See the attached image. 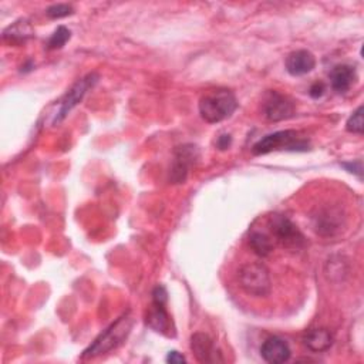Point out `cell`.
Listing matches in <instances>:
<instances>
[{"label": "cell", "mask_w": 364, "mask_h": 364, "mask_svg": "<svg viewBox=\"0 0 364 364\" xmlns=\"http://www.w3.org/2000/svg\"><path fill=\"white\" fill-rule=\"evenodd\" d=\"M273 237L287 249H300L304 245V236L297 226L283 215H273L269 219Z\"/></svg>", "instance_id": "6"}, {"label": "cell", "mask_w": 364, "mask_h": 364, "mask_svg": "<svg viewBox=\"0 0 364 364\" xmlns=\"http://www.w3.org/2000/svg\"><path fill=\"white\" fill-rule=\"evenodd\" d=\"M166 361L168 363H172V364H179V363H185L186 358L176 350H172L166 354Z\"/></svg>", "instance_id": "23"}, {"label": "cell", "mask_w": 364, "mask_h": 364, "mask_svg": "<svg viewBox=\"0 0 364 364\" xmlns=\"http://www.w3.org/2000/svg\"><path fill=\"white\" fill-rule=\"evenodd\" d=\"M249 243L253 252L262 257L269 256L273 252V240L270 239L269 235L263 232H252L249 237Z\"/></svg>", "instance_id": "16"}, {"label": "cell", "mask_w": 364, "mask_h": 364, "mask_svg": "<svg viewBox=\"0 0 364 364\" xmlns=\"http://www.w3.org/2000/svg\"><path fill=\"white\" fill-rule=\"evenodd\" d=\"M262 109L264 117L273 122L289 119L296 114L294 101L290 97L274 90L267 91V94L264 95Z\"/></svg>", "instance_id": "8"}, {"label": "cell", "mask_w": 364, "mask_h": 364, "mask_svg": "<svg viewBox=\"0 0 364 364\" xmlns=\"http://www.w3.org/2000/svg\"><path fill=\"white\" fill-rule=\"evenodd\" d=\"M346 129L353 134H363L364 131V119H363V105H360L347 119Z\"/></svg>", "instance_id": "18"}, {"label": "cell", "mask_w": 364, "mask_h": 364, "mask_svg": "<svg viewBox=\"0 0 364 364\" xmlns=\"http://www.w3.org/2000/svg\"><path fill=\"white\" fill-rule=\"evenodd\" d=\"M260 354L264 361L272 363V364H280L290 358L291 351H290L289 344L283 338L273 336L263 341V344L260 347Z\"/></svg>", "instance_id": "11"}, {"label": "cell", "mask_w": 364, "mask_h": 364, "mask_svg": "<svg viewBox=\"0 0 364 364\" xmlns=\"http://www.w3.org/2000/svg\"><path fill=\"white\" fill-rule=\"evenodd\" d=\"M341 166L346 168V171H348L350 173H354V175H357L361 179V175H363V162H361V159L350 161V162H343Z\"/></svg>", "instance_id": "20"}, {"label": "cell", "mask_w": 364, "mask_h": 364, "mask_svg": "<svg viewBox=\"0 0 364 364\" xmlns=\"http://www.w3.org/2000/svg\"><path fill=\"white\" fill-rule=\"evenodd\" d=\"M199 159V148L193 144H183L173 149V161L169 169L171 183H183L192 166Z\"/></svg>", "instance_id": "5"}, {"label": "cell", "mask_w": 364, "mask_h": 364, "mask_svg": "<svg viewBox=\"0 0 364 364\" xmlns=\"http://www.w3.org/2000/svg\"><path fill=\"white\" fill-rule=\"evenodd\" d=\"M191 348L200 363H218L223 361L220 351L216 348L212 338L203 333H195L191 337Z\"/></svg>", "instance_id": "10"}, {"label": "cell", "mask_w": 364, "mask_h": 364, "mask_svg": "<svg viewBox=\"0 0 364 364\" xmlns=\"http://www.w3.org/2000/svg\"><path fill=\"white\" fill-rule=\"evenodd\" d=\"M303 344L313 353H321L330 348L333 344V336L327 328L323 327L310 328L303 336Z\"/></svg>", "instance_id": "14"}, {"label": "cell", "mask_w": 364, "mask_h": 364, "mask_svg": "<svg viewBox=\"0 0 364 364\" xmlns=\"http://www.w3.org/2000/svg\"><path fill=\"white\" fill-rule=\"evenodd\" d=\"M74 13V9L71 4H65V3H58V4H53L46 10V14L50 18H63L67 16H71Z\"/></svg>", "instance_id": "19"}, {"label": "cell", "mask_w": 364, "mask_h": 364, "mask_svg": "<svg viewBox=\"0 0 364 364\" xmlns=\"http://www.w3.org/2000/svg\"><path fill=\"white\" fill-rule=\"evenodd\" d=\"M239 284L245 293L255 297H266L270 294L272 282L269 270L262 263H246L239 269Z\"/></svg>", "instance_id": "4"}, {"label": "cell", "mask_w": 364, "mask_h": 364, "mask_svg": "<svg viewBox=\"0 0 364 364\" xmlns=\"http://www.w3.org/2000/svg\"><path fill=\"white\" fill-rule=\"evenodd\" d=\"M230 144H232V136L229 134H223V135L218 136V139H216V146L220 151L228 149L230 146Z\"/></svg>", "instance_id": "21"}, {"label": "cell", "mask_w": 364, "mask_h": 364, "mask_svg": "<svg viewBox=\"0 0 364 364\" xmlns=\"http://www.w3.org/2000/svg\"><path fill=\"white\" fill-rule=\"evenodd\" d=\"M33 36V31H31V27L30 24L26 21V20H18L16 23H13L11 26H9L4 33H3V38L6 41H9L10 44L11 43H23L26 41L27 38H30Z\"/></svg>", "instance_id": "15"}, {"label": "cell", "mask_w": 364, "mask_h": 364, "mask_svg": "<svg viewBox=\"0 0 364 364\" xmlns=\"http://www.w3.org/2000/svg\"><path fill=\"white\" fill-rule=\"evenodd\" d=\"M71 37V31L64 27V26H58L54 33L51 34V37L48 38L47 41V48L48 50H57V48H61Z\"/></svg>", "instance_id": "17"}, {"label": "cell", "mask_w": 364, "mask_h": 364, "mask_svg": "<svg viewBox=\"0 0 364 364\" xmlns=\"http://www.w3.org/2000/svg\"><path fill=\"white\" fill-rule=\"evenodd\" d=\"M165 306H166V301L152 300V304L146 311L145 323L154 331L161 333L166 337H173L175 336V328H173L172 320H171Z\"/></svg>", "instance_id": "9"}, {"label": "cell", "mask_w": 364, "mask_h": 364, "mask_svg": "<svg viewBox=\"0 0 364 364\" xmlns=\"http://www.w3.org/2000/svg\"><path fill=\"white\" fill-rule=\"evenodd\" d=\"M98 78H100L98 74L91 73V74H87L85 77H82L81 80H78V81L67 91V94L61 98L60 107H58L57 114L54 115L53 124L61 122V121L67 117V114L82 100V97L85 95V92L97 84Z\"/></svg>", "instance_id": "7"}, {"label": "cell", "mask_w": 364, "mask_h": 364, "mask_svg": "<svg viewBox=\"0 0 364 364\" xmlns=\"http://www.w3.org/2000/svg\"><path fill=\"white\" fill-rule=\"evenodd\" d=\"M236 108V95L223 88L209 91L199 100V114L209 124H216L229 118Z\"/></svg>", "instance_id": "1"}, {"label": "cell", "mask_w": 364, "mask_h": 364, "mask_svg": "<svg viewBox=\"0 0 364 364\" xmlns=\"http://www.w3.org/2000/svg\"><path fill=\"white\" fill-rule=\"evenodd\" d=\"M132 327V318L127 316L119 317L115 323H112L107 330H104L92 344H90L82 351V358H94L97 355H102L109 353L111 350L121 346L128 337Z\"/></svg>", "instance_id": "3"}, {"label": "cell", "mask_w": 364, "mask_h": 364, "mask_svg": "<svg viewBox=\"0 0 364 364\" xmlns=\"http://www.w3.org/2000/svg\"><path fill=\"white\" fill-rule=\"evenodd\" d=\"M324 90H326V87H324L323 82H314V84L310 87L309 94H310V97H313V98H320V97L324 94Z\"/></svg>", "instance_id": "22"}, {"label": "cell", "mask_w": 364, "mask_h": 364, "mask_svg": "<svg viewBox=\"0 0 364 364\" xmlns=\"http://www.w3.org/2000/svg\"><path fill=\"white\" fill-rule=\"evenodd\" d=\"M284 65L290 75L299 77L313 71L316 67V58L309 50H296L286 57Z\"/></svg>", "instance_id": "12"}, {"label": "cell", "mask_w": 364, "mask_h": 364, "mask_svg": "<svg viewBox=\"0 0 364 364\" xmlns=\"http://www.w3.org/2000/svg\"><path fill=\"white\" fill-rule=\"evenodd\" d=\"M309 149H310V141L294 129H284V131L269 134L260 138L252 146V152L255 155H264L273 151L306 152Z\"/></svg>", "instance_id": "2"}, {"label": "cell", "mask_w": 364, "mask_h": 364, "mask_svg": "<svg viewBox=\"0 0 364 364\" xmlns=\"http://www.w3.org/2000/svg\"><path fill=\"white\" fill-rule=\"evenodd\" d=\"M355 80H357L355 68L348 64H338L330 71L331 88L337 92L348 91Z\"/></svg>", "instance_id": "13"}]
</instances>
